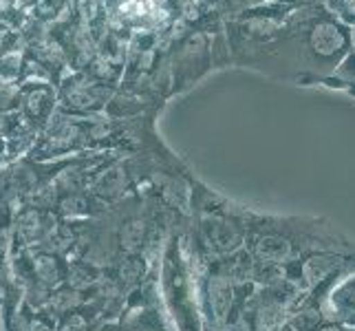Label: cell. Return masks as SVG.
I'll list each match as a JSON object with an SVG mask.
<instances>
[{
    "instance_id": "obj_7",
    "label": "cell",
    "mask_w": 355,
    "mask_h": 331,
    "mask_svg": "<svg viewBox=\"0 0 355 331\" xmlns=\"http://www.w3.org/2000/svg\"><path fill=\"white\" fill-rule=\"evenodd\" d=\"M324 314L334 325L355 329V269L329 291Z\"/></svg>"
},
{
    "instance_id": "obj_5",
    "label": "cell",
    "mask_w": 355,
    "mask_h": 331,
    "mask_svg": "<svg viewBox=\"0 0 355 331\" xmlns=\"http://www.w3.org/2000/svg\"><path fill=\"white\" fill-rule=\"evenodd\" d=\"M18 104L22 110V119L29 128L40 133L55 110V93L44 82H29L18 91Z\"/></svg>"
},
{
    "instance_id": "obj_3",
    "label": "cell",
    "mask_w": 355,
    "mask_h": 331,
    "mask_svg": "<svg viewBox=\"0 0 355 331\" xmlns=\"http://www.w3.org/2000/svg\"><path fill=\"white\" fill-rule=\"evenodd\" d=\"M201 272L203 265L192 252L190 237L179 228L173 230L157 267V289L175 331H205L199 291Z\"/></svg>"
},
{
    "instance_id": "obj_13",
    "label": "cell",
    "mask_w": 355,
    "mask_h": 331,
    "mask_svg": "<svg viewBox=\"0 0 355 331\" xmlns=\"http://www.w3.org/2000/svg\"><path fill=\"white\" fill-rule=\"evenodd\" d=\"M0 155H7V142L0 137Z\"/></svg>"
},
{
    "instance_id": "obj_9",
    "label": "cell",
    "mask_w": 355,
    "mask_h": 331,
    "mask_svg": "<svg viewBox=\"0 0 355 331\" xmlns=\"http://www.w3.org/2000/svg\"><path fill=\"white\" fill-rule=\"evenodd\" d=\"M320 84L327 89H338V91H345V93L355 97V46L347 53V58L340 62L336 76L324 78Z\"/></svg>"
},
{
    "instance_id": "obj_11",
    "label": "cell",
    "mask_w": 355,
    "mask_h": 331,
    "mask_svg": "<svg viewBox=\"0 0 355 331\" xmlns=\"http://www.w3.org/2000/svg\"><path fill=\"white\" fill-rule=\"evenodd\" d=\"M11 221H14V210L0 199V235H7L11 228Z\"/></svg>"
},
{
    "instance_id": "obj_6",
    "label": "cell",
    "mask_w": 355,
    "mask_h": 331,
    "mask_svg": "<svg viewBox=\"0 0 355 331\" xmlns=\"http://www.w3.org/2000/svg\"><path fill=\"white\" fill-rule=\"evenodd\" d=\"M29 256H31L33 283H38L40 287H44L49 291H53L58 287L67 285V280H69V265H71V261L67 259V256L58 254L53 250H49V248H44V245L31 248Z\"/></svg>"
},
{
    "instance_id": "obj_12",
    "label": "cell",
    "mask_w": 355,
    "mask_h": 331,
    "mask_svg": "<svg viewBox=\"0 0 355 331\" xmlns=\"http://www.w3.org/2000/svg\"><path fill=\"white\" fill-rule=\"evenodd\" d=\"M272 3H280L287 7H313V5H322L324 0H272Z\"/></svg>"
},
{
    "instance_id": "obj_15",
    "label": "cell",
    "mask_w": 355,
    "mask_h": 331,
    "mask_svg": "<svg viewBox=\"0 0 355 331\" xmlns=\"http://www.w3.org/2000/svg\"><path fill=\"white\" fill-rule=\"evenodd\" d=\"M351 38H353V46H355V27H351Z\"/></svg>"
},
{
    "instance_id": "obj_14",
    "label": "cell",
    "mask_w": 355,
    "mask_h": 331,
    "mask_svg": "<svg viewBox=\"0 0 355 331\" xmlns=\"http://www.w3.org/2000/svg\"><path fill=\"white\" fill-rule=\"evenodd\" d=\"M7 162H9V157H7V155H0V168H3Z\"/></svg>"
},
{
    "instance_id": "obj_10",
    "label": "cell",
    "mask_w": 355,
    "mask_h": 331,
    "mask_svg": "<svg viewBox=\"0 0 355 331\" xmlns=\"http://www.w3.org/2000/svg\"><path fill=\"white\" fill-rule=\"evenodd\" d=\"M322 5L349 29L355 27V0H324Z\"/></svg>"
},
{
    "instance_id": "obj_1",
    "label": "cell",
    "mask_w": 355,
    "mask_h": 331,
    "mask_svg": "<svg viewBox=\"0 0 355 331\" xmlns=\"http://www.w3.org/2000/svg\"><path fill=\"white\" fill-rule=\"evenodd\" d=\"M239 65L298 84H320L336 76L353 49L351 29L324 5L254 7L230 24Z\"/></svg>"
},
{
    "instance_id": "obj_8",
    "label": "cell",
    "mask_w": 355,
    "mask_h": 331,
    "mask_svg": "<svg viewBox=\"0 0 355 331\" xmlns=\"http://www.w3.org/2000/svg\"><path fill=\"white\" fill-rule=\"evenodd\" d=\"M108 207L100 203L91 192L82 190V192H71L62 194L60 199H55L51 212L60 221H91V219H100L106 214Z\"/></svg>"
},
{
    "instance_id": "obj_2",
    "label": "cell",
    "mask_w": 355,
    "mask_h": 331,
    "mask_svg": "<svg viewBox=\"0 0 355 331\" xmlns=\"http://www.w3.org/2000/svg\"><path fill=\"white\" fill-rule=\"evenodd\" d=\"M245 250L256 263L287 265L315 250L355 252V245L324 219L252 212Z\"/></svg>"
},
{
    "instance_id": "obj_4",
    "label": "cell",
    "mask_w": 355,
    "mask_h": 331,
    "mask_svg": "<svg viewBox=\"0 0 355 331\" xmlns=\"http://www.w3.org/2000/svg\"><path fill=\"white\" fill-rule=\"evenodd\" d=\"M117 325L119 331H175L173 323L166 316L153 272L137 289L128 294Z\"/></svg>"
}]
</instances>
